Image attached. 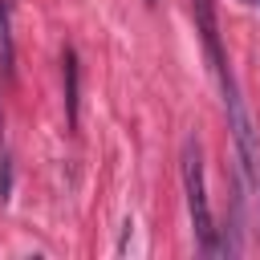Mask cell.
I'll return each mask as SVG.
<instances>
[{"mask_svg": "<svg viewBox=\"0 0 260 260\" xmlns=\"http://www.w3.org/2000/svg\"><path fill=\"white\" fill-rule=\"evenodd\" d=\"M183 187H187V211H191L199 248L207 256H215V223H211V203H207V187H203V154H199L195 138L183 142Z\"/></svg>", "mask_w": 260, "mask_h": 260, "instance_id": "7a4b0ae2", "label": "cell"}, {"mask_svg": "<svg viewBox=\"0 0 260 260\" xmlns=\"http://www.w3.org/2000/svg\"><path fill=\"white\" fill-rule=\"evenodd\" d=\"M219 85H223V110H228V130H232V146H236V167H240V191L252 195L256 191V171H260V130L244 106V93L232 77V69H219Z\"/></svg>", "mask_w": 260, "mask_h": 260, "instance_id": "6da1fadb", "label": "cell"}, {"mask_svg": "<svg viewBox=\"0 0 260 260\" xmlns=\"http://www.w3.org/2000/svg\"><path fill=\"white\" fill-rule=\"evenodd\" d=\"M0 69L12 77V41H8V4L0 0Z\"/></svg>", "mask_w": 260, "mask_h": 260, "instance_id": "5b68a950", "label": "cell"}, {"mask_svg": "<svg viewBox=\"0 0 260 260\" xmlns=\"http://www.w3.org/2000/svg\"><path fill=\"white\" fill-rule=\"evenodd\" d=\"M195 8V24H199V37H203V53H207V65L219 73L228 61H223V49H219V24H215V0H191Z\"/></svg>", "mask_w": 260, "mask_h": 260, "instance_id": "3957f363", "label": "cell"}, {"mask_svg": "<svg viewBox=\"0 0 260 260\" xmlns=\"http://www.w3.org/2000/svg\"><path fill=\"white\" fill-rule=\"evenodd\" d=\"M8 195H12V158L0 154V203H8Z\"/></svg>", "mask_w": 260, "mask_h": 260, "instance_id": "8992f818", "label": "cell"}, {"mask_svg": "<svg viewBox=\"0 0 260 260\" xmlns=\"http://www.w3.org/2000/svg\"><path fill=\"white\" fill-rule=\"evenodd\" d=\"M61 77H65V118H69V126H77V89H81V77H77V53L69 45L61 49Z\"/></svg>", "mask_w": 260, "mask_h": 260, "instance_id": "277c9868", "label": "cell"}, {"mask_svg": "<svg viewBox=\"0 0 260 260\" xmlns=\"http://www.w3.org/2000/svg\"><path fill=\"white\" fill-rule=\"evenodd\" d=\"M0 142H4V114H0Z\"/></svg>", "mask_w": 260, "mask_h": 260, "instance_id": "52a82bcc", "label": "cell"}]
</instances>
